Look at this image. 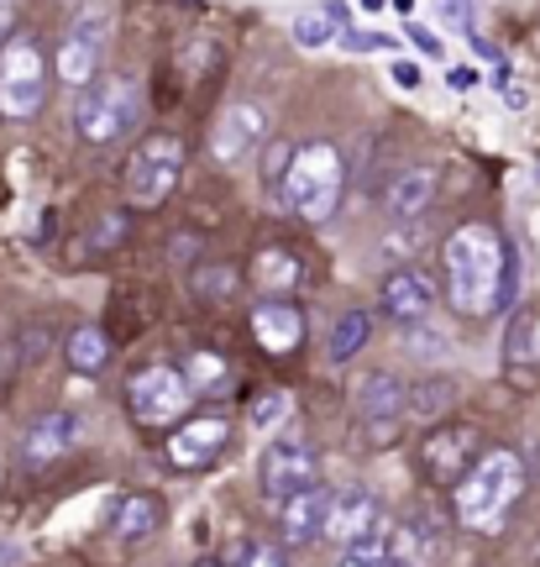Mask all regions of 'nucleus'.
<instances>
[{
    "instance_id": "1",
    "label": "nucleus",
    "mask_w": 540,
    "mask_h": 567,
    "mask_svg": "<svg viewBox=\"0 0 540 567\" xmlns=\"http://www.w3.org/2000/svg\"><path fill=\"white\" fill-rule=\"evenodd\" d=\"M509 274H515V258L488 221H467L446 237V300L457 316L467 321L494 316L509 300Z\"/></svg>"
},
{
    "instance_id": "2",
    "label": "nucleus",
    "mask_w": 540,
    "mask_h": 567,
    "mask_svg": "<svg viewBox=\"0 0 540 567\" xmlns=\"http://www.w3.org/2000/svg\"><path fill=\"white\" fill-rule=\"evenodd\" d=\"M520 494H525L520 452L488 446L478 463L467 467V478L457 484V520L467 530H478V536H494V530H503L509 509L520 505Z\"/></svg>"
},
{
    "instance_id": "3",
    "label": "nucleus",
    "mask_w": 540,
    "mask_h": 567,
    "mask_svg": "<svg viewBox=\"0 0 540 567\" xmlns=\"http://www.w3.org/2000/svg\"><path fill=\"white\" fill-rule=\"evenodd\" d=\"M341 179H346V163H341L336 147L310 142V147H294V163L283 174L279 195L300 221H331L341 205Z\"/></svg>"
},
{
    "instance_id": "4",
    "label": "nucleus",
    "mask_w": 540,
    "mask_h": 567,
    "mask_svg": "<svg viewBox=\"0 0 540 567\" xmlns=\"http://www.w3.org/2000/svg\"><path fill=\"white\" fill-rule=\"evenodd\" d=\"M48 101V59L27 32L0 48V116L6 122H32Z\"/></svg>"
},
{
    "instance_id": "5",
    "label": "nucleus",
    "mask_w": 540,
    "mask_h": 567,
    "mask_svg": "<svg viewBox=\"0 0 540 567\" xmlns=\"http://www.w3.org/2000/svg\"><path fill=\"white\" fill-rule=\"evenodd\" d=\"M179 174H184V142L174 132H153L126 158V200L153 210V205H163L179 189Z\"/></svg>"
},
{
    "instance_id": "6",
    "label": "nucleus",
    "mask_w": 540,
    "mask_h": 567,
    "mask_svg": "<svg viewBox=\"0 0 540 567\" xmlns=\"http://www.w3.org/2000/svg\"><path fill=\"white\" fill-rule=\"evenodd\" d=\"M137 122V90L132 80H95L80 90V105H74V126H80L84 142H116L126 126Z\"/></svg>"
},
{
    "instance_id": "7",
    "label": "nucleus",
    "mask_w": 540,
    "mask_h": 567,
    "mask_svg": "<svg viewBox=\"0 0 540 567\" xmlns=\"http://www.w3.org/2000/svg\"><path fill=\"white\" fill-rule=\"evenodd\" d=\"M189 400H195L189 379L168 363L142 368L137 379H132V389H126V405H132V415H137L142 425H179Z\"/></svg>"
},
{
    "instance_id": "8",
    "label": "nucleus",
    "mask_w": 540,
    "mask_h": 567,
    "mask_svg": "<svg viewBox=\"0 0 540 567\" xmlns=\"http://www.w3.org/2000/svg\"><path fill=\"white\" fill-rule=\"evenodd\" d=\"M472 452H478V431L467 421H446L420 442V473L436 488H457L472 467Z\"/></svg>"
},
{
    "instance_id": "9",
    "label": "nucleus",
    "mask_w": 540,
    "mask_h": 567,
    "mask_svg": "<svg viewBox=\"0 0 540 567\" xmlns=\"http://www.w3.org/2000/svg\"><path fill=\"white\" fill-rule=\"evenodd\" d=\"M231 446V421L226 415H184L174 425V436H168V467H179V473H200L210 467Z\"/></svg>"
},
{
    "instance_id": "10",
    "label": "nucleus",
    "mask_w": 540,
    "mask_h": 567,
    "mask_svg": "<svg viewBox=\"0 0 540 567\" xmlns=\"http://www.w3.org/2000/svg\"><path fill=\"white\" fill-rule=\"evenodd\" d=\"M101 59H105V11H84L59 42V80L84 90V84L101 80Z\"/></svg>"
},
{
    "instance_id": "11",
    "label": "nucleus",
    "mask_w": 540,
    "mask_h": 567,
    "mask_svg": "<svg viewBox=\"0 0 540 567\" xmlns=\"http://www.w3.org/2000/svg\"><path fill=\"white\" fill-rule=\"evenodd\" d=\"M315 478H321V467H315V452L304 442H279L262 452L258 463V484L268 499H294V494H304V488H315Z\"/></svg>"
},
{
    "instance_id": "12",
    "label": "nucleus",
    "mask_w": 540,
    "mask_h": 567,
    "mask_svg": "<svg viewBox=\"0 0 540 567\" xmlns=\"http://www.w3.org/2000/svg\"><path fill=\"white\" fill-rule=\"evenodd\" d=\"M268 137V105L241 101L231 111H220L210 126V158L216 163H241L247 153H258V142Z\"/></svg>"
},
{
    "instance_id": "13",
    "label": "nucleus",
    "mask_w": 540,
    "mask_h": 567,
    "mask_svg": "<svg viewBox=\"0 0 540 567\" xmlns=\"http://www.w3.org/2000/svg\"><path fill=\"white\" fill-rule=\"evenodd\" d=\"M378 536H383V509L373 494L352 488V494L331 499V509H325V542H336L346 551V547H362V542H378Z\"/></svg>"
},
{
    "instance_id": "14",
    "label": "nucleus",
    "mask_w": 540,
    "mask_h": 567,
    "mask_svg": "<svg viewBox=\"0 0 540 567\" xmlns=\"http://www.w3.org/2000/svg\"><path fill=\"white\" fill-rule=\"evenodd\" d=\"M378 305L388 321L399 326H415L430 316V305H436V279L425 274V268H394L378 289Z\"/></svg>"
},
{
    "instance_id": "15",
    "label": "nucleus",
    "mask_w": 540,
    "mask_h": 567,
    "mask_svg": "<svg viewBox=\"0 0 540 567\" xmlns=\"http://www.w3.org/2000/svg\"><path fill=\"white\" fill-rule=\"evenodd\" d=\"M252 342L273 358H289L294 347H304V310L289 300H262L252 310Z\"/></svg>"
},
{
    "instance_id": "16",
    "label": "nucleus",
    "mask_w": 540,
    "mask_h": 567,
    "mask_svg": "<svg viewBox=\"0 0 540 567\" xmlns=\"http://www.w3.org/2000/svg\"><path fill=\"white\" fill-rule=\"evenodd\" d=\"M80 442V415L74 410H48L32 431H27V467H48V463H59L69 446Z\"/></svg>"
},
{
    "instance_id": "17",
    "label": "nucleus",
    "mask_w": 540,
    "mask_h": 567,
    "mask_svg": "<svg viewBox=\"0 0 540 567\" xmlns=\"http://www.w3.org/2000/svg\"><path fill=\"white\" fill-rule=\"evenodd\" d=\"M430 200H436V168H425V163L404 168L399 179L388 184V216H394V221H415V216H425Z\"/></svg>"
},
{
    "instance_id": "18",
    "label": "nucleus",
    "mask_w": 540,
    "mask_h": 567,
    "mask_svg": "<svg viewBox=\"0 0 540 567\" xmlns=\"http://www.w3.org/2000/svg\"><path fill=\"white\" fill-rule=\"evenodd\" d=\"M325 509H331V494H321V484L283 499V536L300 547V542H325Z\"/></svg>"
},
{
    "instance_id": "19",
    "label": "nucleus",
    "mask_w": 540,
    "mask_h": 567,
    "mask_svg": "<svg viewBox=\"0 0 540 567\" xmlns=\"http://www.w3.org/2000/svg\"><path fill=\"white\" fill-rule=\"evenodd\" d=\"M163 526V505L153 494H121L116 509H111V536L116 542H147V536H158Z\"/></svg>"
},
{
    "instance_id": "20",
    "label": "nucleus",
    "mask_w": 540,
    "mask_h": 567,
    "mask_svg": "<svg viewBox=\"0 0 540 567\" xmlns=\"http://www.w3.org/2000/svg\"><path fill=\"white\" fill-rule=\"evenodd\" d=\"M404 400H409V384L399 373H373L357 389V415L362 421H404Z\"/></svg>"
},
{
    "instance_id": "21",
    "label": "nucleus",
    "mask_w": 540,
    "mask_h": 567,
    "mask_svg": "<svg viewBox=\"0 0 540 567\" xmlns=\"http://www.w3.org/2000/svg\"><path fill=\"white\" fill-rule=\"evenodd\" d=\"M536 352H540V310L536 305H525L520 316L509 321V337H503V368H515V373H520V384H530Z\"/></svg>"
},
{
    "instance_id": "22",
    "label": "nucleus",
    "mask_w": 540,
    "mask_h": 567,
    "mask_svg": "<svg viewBox=\"0 0 540 567\" xmlns=\"http://www.w3.org/2000/svg\"><path fill=\"white\" fill-rule=\"evenodd\" d=\"M111 363V337H105L101 326H80L74 337H69V368L74 373H101V368Z\"/></svg>"
},
{
    "instance_id": "23",
    "label": "nucleus",
    "mask_w": 540,
    "mask_h": 567,
    "mask_svg": "<svg viewBox=\"0 0 540 567\" xmlns=\"http://www.w3.org/2000/svg\"><path fill=\"white\" fill-rule=\"evenodd\" d=\"M341 21H346L341 6H304L300 17H294V42L300 48H325L341 32Z\"/></svg>"
},
{
    "instance_id": "24",
    "label": "nucleus",
    "mask_w": 540,
    "mask_h": 567,
    "mask_svg": "<svg viewBox=\"0 0 540 567\" xmlns=\"http://www.w3.org/2000/svg\"><path fill=\"white\" fill-rule=\"evenodd\" d=\"M252 274H258L262 289H300L304 264L294 258V252H283V247H262L258 264H252Z\"/></svg>"
},
{
    "instance_id": "25",
    "label": "nucleus",
    "mask_w": 540,
    "mask_h": 567,
    "mask_svg": "<svg viewBox=\"0 0 540 567\" xmlns=\"http://www.w3.org/2000/svg\"><path fill=\"white\" fill-rule=\"evenodd\" d=\"M367 337H373V316H367V310H346V316L331 326V363H346V358H357Z\"/></svg>"
},
{
    "instance_id": "26",
    "label": "nucleus",
    "mask_w": 540,
    "mask_h": 567,
    "mask_svg": "<svg viewBox=\"0 0 540 567\" xmlns=\"http://www.w3.org/2000/svg\"><path fill=\"white\" fill-rule=\"evenodd\" d=\"M195 295H200L205 305H231V300H237V268H231V264L195 268Z\"/></svg>"
},
{
    "instance_id": "27",
    "label": "nucleus",
    "mask_w": 540,
    "mask_h": 567,
    "mask_svg": "<svg viewBox=\"0 0 540 567\" xmlns=\"http://www.w3.org/2000/svg\"><path fill=\"white\" fill-rule=\"evenodd\" d=\"M457 405V384L451 379H425V384H409V400L404 410H415V415H440V410Z\"/></svg>"
},
{
    "instance_id": "28",
    "label": "nucleus",
    "mask_w": 540,
    "mask_h": 567,
    "mask_svg": "<svg viewBox=\"0 0 540 567\" xmlns=\"http://www.w3.org/2000/svg\"><path fill=\"white\" fill-rule=\"evenodd\" d=\"M184 379H189V389H205V394H216V389L231 384V363H226V358H216V352H195Z\"/></svg>"
},
{
    "instance_id": "29",
    "label": "nucleus",
    "mask_w": 540,
    "mask_h": 567,
    "mask_svg": "<svg viewBox=\"0 0 540 567\" xmlns=\"http://www.w3.org/2000/svg\"><path fill=\"white\" fill-rule=\"evenodd\" d=\"M289 410H294V394H289V389H268V394H258V400H252V410H247V415H252V425H258V431H273Z\"/></svg>"
},
{
    "instance_id": "30",
    "label": "nucleus",
    "mask_w": 540,
    "mask_h": 567,
    "mask_svg": "<svg viewBox=\"0 0 540 567\" xmlns=\"http://www.w3.org/2000/svg\"><path fill=\"white\" fill-rule=\"evenodd\" d=\"M336 567H388V536H378V542H362V547H346Z\"/></svg>"
},
{
    "instance_id": "31",
    "label": "nucleus",
    "mask_w": 540,
    "mask_h": 567,
    "mask_svg": "<svg viewBox=\"0 0 540 567\" xmlns=\"http://www.w3.org/2000/svg\"><path fill=\"white\" fill-rule=\"evenodd\" d=\"M436 11L451 32H472V0H436Z\"/></svg>"
},
{
    "instance_id": "32",
    "label": "nucleus",
    "mask_w": 540,
    "mask_h": 567,
    "mask_svg": "<svg viewBox=\"0 0 540 567\" xmlns=\"http://www.w3.org/2000/svg\"><path fill=\"white\" fill-rule=\"evenodd\" d=\"M241 567H289L279 547H268V542H252V547L241 551Z\"/></svg>"
},
{
    "instance_id": "33",
    "label": "nucleus",
    "mask_w": 540,
    "mask_h": 567,
    "mask_svg": "<svg viewBox=\"0 0 540 567\" xmlns=\"http://www.w3.org/2000/svg\"><path fill=\"white\" fill-rule=\"evenodd\" d=\"M394 84H399V90H415V84H420V69H415L409 59H399L394 63Z\"/></svg>"
},
{
    "instance_id": "34",
    "label": "nucleus",
    "mask_w": 540,
    "mask_h": 567,
    "mask_svg": "<svg viewBox=\"0 0 540 567\" xmlns=\"http://www.w3.org/2000/svg\"><path fill=\"white\" fill-rule=\"evenodd\" d=\"M446 80H451V90H472V84H478V69H461V63H457Z\"/></svg>"
},
{
    "instance_id": "35",
    "label": "nucleus",
    "mask_w": 540,
    "mask_h": 567,
    "mask_svg": "<svg viewBox=\"0 0 540 567\" xmlns=\"http://www.w3.org/2000/svg\"><path fill=\"white\" fill-rule=\"evenodd\" d=\"M346 48H383L388 38H378V32H352V38H341Z\"/></svg>"
},
{
    "instance_id": "36",
    "label": "nucleus",
    "mask_w": 540,
    "mask_h": 567,
    "mask_svg": "<svg viewBox=\"0 0 540 567\" xmlns=\"http://www.w3.org/2000/svg\"><path fill=\"white\" fill-rule=\"evenodd\" d=\"M11 373H17V352H11V347H0V389L11 384Z\"/></svg>"
},
{
    "instance_id": "37",
    "label": "nucleus",
    "mask_w": 540,
    "mask_h": 567,
    "mask_svg": "<svg viewBox=\"0 0 540 567\" xmlns=\"http://www.w3.org/2000/svg\"><path fill=\"white\" fill-rule=\"evenodd\" d=\"M409 38H415V48H420V53H430V59L440 53V42H436V38H425L420 27H409Z\"/></svg>"
},
{
    "instance_id": "38",
    "label": "nucleus",
    "mask_w": 540,
    "mask_h": 567,
    "mask_svg": "<svg viewBox=\"0 0 540 567\" xmlns=\"http://www.w3.org/2000/svg\"><path fill=\"white\" fill-rule=\"evenodd\" d=\"M11 27V0H0V32Z\"/></svg>"
},
{
    "instance_id": "39",
    "label": "nucleus",
    "mask_w": 540,
    "mask_h": 567,
    "mask_svg": "<svg viewBox=\"0 0 540 567\" xmlns=\"http://www.w3.org/2000/svg\"><path fill=\"white\" fill-rule=\"evenodd\" d=\"M200 567H220V563H200Z\"/></svg>"
}]
</instances>
